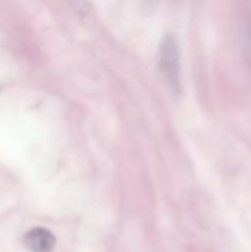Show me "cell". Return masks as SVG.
<instances>
[{
  "mask_svg": "<svg viewBox=\"0 0 251 252\" xmlns=\"http://www.w3.org/2000/svg\"><path fill=\"white\" fill-rule=\"evenodd\" d=\"M158 68L173 93L182 92L180 80V52L178 40L173 34H166L158 47Z\"/></svg>",
  "mask_w": 251,
  "mask_h": 252,
  "instance_id": "1",
  "label": "cell"
},
{
  "mask_svg": "<svg viewBox=\"0 0 251 252\" xmlns=\"http://www.w3.org/2000/svg\"><path fill=\"white\" fill-rule=\"evenodd\" d=\"M24 245L31 252H52L56 245V238L44 227H34L24 236Z\"/></svg>",
  "mask_w": 251,
  "mask_h": 252,
  "instance_id": "2",
  "label": "cell"
},
{
  "mask_svg": "<svg viewBox=\"0 0 251 252\" xmlns=\"http://www.w3.org/2000/svg\"><path fill=\"white\" fill-rule=\"evenodd\" d=\"M240 40H241V53L244 62L247 63L249 69L251 71V13H247L241 22Z\"/></svg>",
  "mask_w": 251,
  "mask_h": 252,
  "instance_id": "3",
  "label": "cell"
},
{
  "mask_svg": "<svg viewBox=\"0 0 251 252\" xmlns=\"http://www.w3.org/2000/svg\"><path fill=\"white\" fill-rule=\"evenodd\" d=\"M64 1L78 15H87L92 9L89 0H64Z\"/></svg>",
  "mask_w": 251,
  "mask_h": 252,
  "instance_id": "4",
  "label": "cell"
}]
</instances>
